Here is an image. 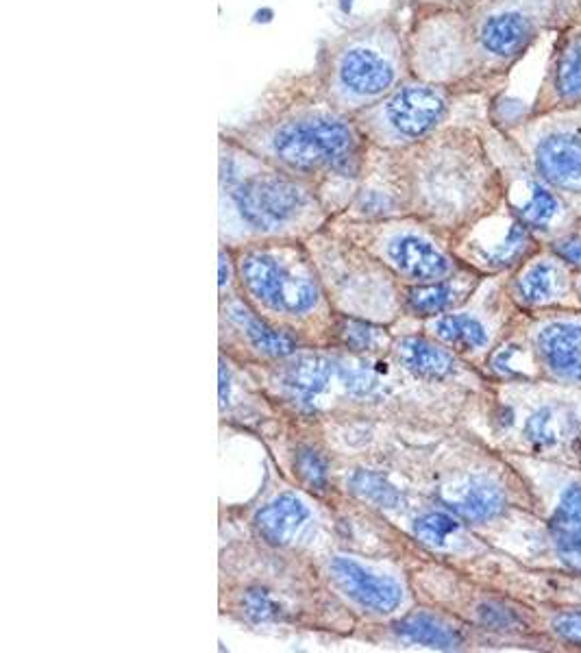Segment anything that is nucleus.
I'll return each mask as SVG.
<instances>
[{
    "label": "nucleus",
    "mask_w": 581,
    "mask_h": 653,
    "mask_svg": "<svg viewBox=\"0 0 581 653\" xmlns=\"http://www.w3.org/2000/svg\"><path fill=\"white\" fill-rule=\"evenodd\" d=\"M399 357L407 371L418 377L440 379L453 371V360L449 353L434 347V344L420 338H403L399 342Z\"/></svg>",
    "instance_id": "2eb2a0df"
},
{
    "label": "nucleus",
    "mask_w": 581,
    "mask_h": 653,
    "mask_svg": "<svg viewBox=\"0 0 581 653\" xmlns=\"http://www.w3.org/2000/svg\"><path fill=\"white\" fill-rule=\"evenodd\" d=\"M353 486L355 490L360 492L362 497L370 499L373 503L381 505V508H397L401 495L397 490H394L386 479L375 475V473H360L355 475L353 479Z\"/></svg>",
    "instance_id": "b1692460"
},
{
    "label": "nucleus",
    "mask_w": 581,
    "mask_h": 653,
    "mask_svg": "<svg viewBox=\"0 0 581 653\" xmlns=\"http://www.w3.org/2000/svg\"><path fill=\"white\" fill-rule=\"evenodd\" d=\"M436 334L451 347L460 351H471L484 347L488 336L484 325L479 320L466 316V314H451L442 316L436 323Z\"/></svg>",
    "instance_id": "aec40b11"
},
{
    "label": "nucleus",
    "mask_w": 581,
    "mask_h": 653,
    "mask_svg": "<svg viewBox=\"0 0 581 653\" xmlns=\"http://www.w3.org/2000/svg\"><path fill=\"white\" fill-rule=\"evenodd\" d=\"M331 371L333 366L325 357L303 355L286 366L281 379L283 386H288L296 394H301V397H314L320 390H325Z\"/></svg>",
    "instance_id": "dca6fc26"
},
{
    "label": "nucleus",
    "mask_w": 581,
    "mask_h": 653,
    "mask_svg": "<svg viewBox=\"0 0 581 653\" xmlns=\"http://www.w3.org/2000/svg\"><path fill=\"white\" fill-rule=\"evenodd\" d=\"M581 105V22L568 24L551 55L531 116L568 112Z\"/></svg>",
    "instance_id": "0eeeda50"
},
{
    "label": "nucleus",
    "mask_w": 581,
    "mask_h": 653,
    "mask_svg": "<svg viewBox=\"0 0 581 653\" xmlns=\"http://www.w3.org/2000/svg\"><path fill=\"white\" fill-rule=\"evenodd\" d=\"M468 94L438 83L410 77L377 105L355 116L370 146L381 151H403L427 140L455 120V107Z\"/></svg>",
    "instance_id": "39448f33"
},
{
    "label": "nucleus",
    "mask_w": 581,
    "mask_h": 653,
    "mask_svg": "<svg viewBox=\"0 0 581 653\" xmlns=\"http://www.w3.org/2000/svg\"><path fill=\"white\" fill-rule=\"evenodd\" d=\"M564 125L545 131L534 146V164L538 175L549 186L562 192H581V127L573 118Z\"/></svg>",
    "instance_id": "6e6552de"
},
{
    "label": "nucleus",
    "mask_w": 581,
    "mask_h": 653,
    "mask_svg": "<svg viewBox=\"0 0 581 653\" xmlns=\"http://www.w3.org/2000/svg\"><path fill=\"white\" fill-rule=\"evenodd\" d=\"M473 3V0H405L410 11H425V9H455Z\"/></svg>",
    "instance_id": "c756f323"
},
{
    "label": "nucleus",
    "mask_w": 581,
    "mask_h": 653,
    "mask_svg": "<svg viewBox=\"0 0 581 653\" xmlns=\"http://www.w3.org/2000/svg\"><path fill=\"white\" fill-rule=\"evenodd\" d=\"M351 3H353V0H340V7H342L344 11H349V9H351Z\"/></svg>",
    "instance_id": "72a5a7b5"
},
{
    "label": "nucleus",
    "mask_w": 581,
    "mask_h": 653,
    "mask_svg": "<svg viewBox=\"0 0 581 653\" xmlns=\"http://www.w3.org/2000/svg\"><path fill=\"white\" fill-rule=\"evenodd\" d=\"M457 523L451 519L449 514H442V512H431L420 516L414 525V534L427 542L431 547H442L447 545V540L457 534Z\"/></svg>",
    "instance_id": "4be33fe9"
},
{
    "label": "nucleus",
    "mask_w": 581,
    "mask_h": 653,
    "mask_svg": "<svg viewBox=\"0 0 581 653\" xmlns=\"http://www.w3.org/2000/svg\"><path fill=\"white\" fill-rule=\"evenodd\" d=\"M525 434L536 440L542 442V445H549V442L555 440V431H553V418L547 410H540L538 414H534L529 418V423L525 427Z\"/></svg>",
    "instance_id": "cd10ccee"
},
{
    "label": "nucleus",
    "mask_w": 581,
    "mask_h": 653,
    "mask_svg": "<svg viewBox=\"0 0 581 653\" xmlns=\"http://www.w3.org/2000/svg\"><path fill=\"white\" fill-rule=\"evenodd\" d=\"M340 338L353 351H368L375 347L377 331L366 323H357V320H342Z\"/></svg>",
    "instance_id": "a878e982"
},
{
    "label": "nucleus",
    "mask_w": 581,
    "mask_h": 653,
    "mask_svg": "<svg viewBox=\"0 0 581 653\" xmlns=\"http://www.w3.org/2000/svg\"><path fill=\"white\" fill-rule=\"evenodd\" d=\"M551 534L562 562L581 573V488L573 486L564 497L551 519Z\"/></svg>",
    "instance_id": "f8f14e48"
},
{
    "label": "nucleus",
    "mask_w": 581,
    "mask_h": 653,
    "mask_svg": "<svg viewBox=\"0 0 581 653\" xmlns=\"http://www.w3.org/2000/svg\"><path fill=\"white\" fill-rule=\"evenodd\" d=\"M558 5H560V0H558ZM577 7H579V14H581V0H579V5H577Z\"/></svg>",
    "instance_id": "f704fd0d"
},
{
    "label": "nucleus",
    "mask_w": 581,
    "mask_h": 653,
    "mask_svg": "<svg viewBox=\"0 0 581 653\" xmlns=\"http://www.w3.org/2000/svg\"><path fill=\"white\" fill-rule=\"evenodd\" d=\"M296 468L309 486L323 488L327 484V466L316 451H301L296 458Z\"/></svg>",
    "instance_id": "bb28decb"
},
{
    "label": "nucleus",
    "mask_w": 581,
    "mask_h": 653,
    "mask_svg": "<svg viewBox=\"0 0 581 653\" xmlns=\"http://www.w3.org/2000/svg\"><path fill=\"white\" fill-rule=\"evenodd\" d=\"M227 399H229V377H227L225 366H220V405L222 408L227 405Z\"/></svg>",
    "instance_id": "2f4dec72"
},
{
    "label": "nucleus",
    "mask_w": 581,
    "mask_h": 653,
    "mask_svg": "<svg viewBox=\"0 0 581 653\" xmlns=\"http://www.w3.org/2000/svg\"><path fill=\"white\" fill-rule=\"evenodd\" d=\"M397 632L412 640V643H420L434 649H453L457 647V636L449 627H444L434 616L427 614H412L407 619L397 623Z\"/></svg>",
    "instance_id": "a211bd4d"
},
{
    "label": "nucleus",
    "mask_w": 581,
    "mask_h": 653,
    "mask_svg": "<svg viewBox=\"0 0 581 653\" xmlns=\"http://www.w3.org/2000/svg\"><path fill=\"white\" fill-rule=\"evenodd\" d=\"M331 571L336 575L338 584L344 588V593L364 608L375 612H392L401 603V588L397 582L368 573L364 566L349 558L333 560Z\"/></svg>",
    "instance_id": "9d476101"
},
{
    "label": "nucleus",
    "mask_w": 581,
    "mask_h": 653,
    "mask_svg": "<svg viewBox=\"0 0 581 653\" xmlns=\"http://www.w3.org/2000/svg\"><path fill=\"white\" fill-rule=\"evenodd\" d=\"M553 630L564 640L581 645V612H566L553 621Z\"/></svg>",
    "instance_id": "c85d7f7f"
},
{
    "label": "nucleus",
    "mask_w": 581,
    "mask_h": 653,
    "mask_svg": "<svg viewBox=\"0 0 581 653\" xmlns=\"http://www.w3.org/2000/svg\"><path fill=\"white\" fill-rule=\"evenodd\" d=\"M407 299L418 314H440L453 303V290L447 283H434V286L414 288Z\"/></svg>",
    "instance_id": "5701e85b"
},
{
    "label": "nucleus",
    "mask_w": 581,
    "mask_h": 653,
    "mask_svg": "<svg viewBox=\"0 0 581 653\" xmlns=\"http://www.w3.org/2000/svg\"><path fill=\"white\" fill-rule=\"evenodd\" d=\"M227 260H225V253H220V286H225L227 281V268H225Z\"/></svg>",
    "instance_id": "473e14b6"
},
{
    "label": "nucleus",
    "mask_w": 581,
    "mask_h": 653,
    "mask_svg": "<svg viewBox=\"0 0 581 653\" xmlns=\"http://www.w3.org/2000/svg\"><path fill=\"white\" fill-rule=\"evenodd\" d=\"M558 212L560 203L553 196V192H549L545 186H540V183H531L529 199L525 205L516 209V216L525 227L545 229L551 225V220L558 216Z\"/></svg>",
    "instance_id": "412c9836"
},
{
    "label": "nucleus",
    "mask_w": 581,
    "mask_h": 653,
    "mask_svg": "<svg viewBox=\"0 0 581 653\" xmlns=\"http://www.w3.org/2000/svg\"><path fill=\"white\" fill-rule=\"evenodd\" d=\"M312 70L327 101L357 116L414 77L407 27L397 11L353 22L320 42Z\"/></svg>",
    "instance_id": "7ed1b4c3"
},
{
    "label": "nucleus",
    "mask_w": 581,
    "mask_h": 653,
    "mask_svg": "<svg viewBox=\"0 0 581 653\" xmlns=\"http://www.w3.org/2000/svg\"><path fill=\"white\" fill-rule=\"evenodd\" d=\"M231 318L236 320V323L246 331V336L253 342V347L264 351L266 355H275V357H283V355H290L294 353L296 344L290 336L286 334H279V331L270 329L268 325H264L262 320H257L255 316H251L242 307H233L231 310Z\"/></svg>",
    "instance_id": "f3484780"
},
{
    "label": "nucleus",
    "mask_w": 581,
    "mask_h": 653,
    "mask_svg": "<svg viewBox=\"0 0 581 653\" xmlns=\"http://www.w3.org/2000/svg\"><path fill=\"white\" fill-rule=\"evenodd\" d=\"M383 249H386L390 264L410 279H442L451 268L447 257L436 249V244L412 229H397L388 233Z\"/></svg>",
    "instance_id": "1a4fd4ad"
},
{
    "label": "nucleus",
    "mask_w": 581,
    "mask_h": 653,
    "mask_svg": "<svg viewBox=\"0 0 581 653\" xmlns=\"http://www.w3.org/2000/svg\"><path fill=\"white\" fill-rule=\"evenodd\" d=\"M558 16V0H473L455 9L412 11V75L460 94H488Z\"/></svg>",
    "instance_id": "f257e3e1"
},
{
    "label": "nucleus",
    "mask_w": 581,
    "mask_h": 653,
    "mask_svg": "<svg viewBox=\"0 0 581 653\" xmlns=\"http://www.w3.org/2000/svg\"><path fill=\"white\" fill-rule=\"evenodd\" d=\"M222 205L255 236H290L318 225L325 203L303 179L257 157L220 133Z\"/></svg>",
    "instance_id": "20e7f679"
},
{
    "label": "nucleus",
    "mask_w": 581,
    "mask_h": 653,
    "mask_svg": "<svg viewBox=\"0 0 581 653\" xmlns=\"http://www.w3.org/2000/svg\"><path fill=\"white\" fill-rule=\"evenodd\" d=\"M444 501L466 521H488L503 510L501 490L486 479H471V482L453 488Z\"/></svg>",
    "instance_id": "4468645a"
},
{
    "label": "nucleus",
    "mask_w": 581,
    "mask_h": 653,
    "mask_svg": "<svg viewBox=\"0 0 581 653\" xmlns=\"http://www.w3.org/2000/svg\"><path fill=\"white\" fill-rule=\"evenodd\" d=\"M538 349L555 375L581 381V325L547 327L538 338Z\"/></svg>",
    "instance_id": "9b49d317"
},
{
    "label": "nucleus",
    "mask_w": 581,
    "mask_h": 653,
    "mask_svg": "<svg viewBox=\"0 0 581 653\" xmlns=\"http://www.w3.org/2000/svg\"><path fill=\"white\" fill-rule=\"evenodd\" d=\"M242 608L244 614L249 616L251 621H273L279 619L281 608L277 606V601L270 597L264 590H249L242 597Z\"/></svg>",
    "instance_id": "393cba45"
},
{
    "label": "nucleus",
    "mask_w": 581,
    "mask_h": 653,
    "mask_svg": "<svg viewBox=\"0 0 581 653\" xmlns=\"http://www.w3.org/2000/svg\"><path fill=\"white\" fill-rule=\"evenodd\" d=\"M555 251L562 255L566 262L581 266V238H566L555 244Z\"/></svg>",
    "instance_id": "7c9ffc66"
},
{
    "label": "nucleus",
    "mask_w": 581,
    "mask_h": 653,
    "mask_svg": "<svg viewBox=\"0 0 581 653\" xmlns=\"http://www.w3.org/2000/svg\"><path fill=\"white\" fill-rule=\"evenodd\" d=\"M240 279L255 299L279 312H305L316 303L312 283L292 273L273 251H246L240 260Z\"/></svg>",
    "instance_id": "423d86ee"
},
{
    "label": "nucleus",
    "mask_w": 581,
    "mask_h": 653,
    "mask_svg": "<svg viewBox=\"0 0 581 653\" xmlns=\"http://www.w3.org/2000/svg\"><path fill=\"white\" fill-rule=\"evenodd\" d=\"M220 133L303 179L320 199L325 188L360 186L370 155V142L355 116L327 101L314 70L277 77L249 118Z\"/></svg>",
    "instance_id": "f03ea898"
},
{
    "label": "nucleus",
    "mask_w": 581,
    "mask_h": 653,
    "mask_svg": "<svg viewBox=\"0 0 581 653\" xmlns=\"http://www.w3.org/2000/svg\"><path fill=\"white\" fill-rule=\"evenodd\" d=\"M307 516L309 512L299 499L283 495L257 512L255 527L259 536L268 540L270 545H286L296 534V529L305 523Z\"/></svg>",
    "instance_id": "ddd939ff"
},
{
    "label": "nucleus",
    "mask_w": 581,
    "mask_h": 653,
    "mask_svg": "<svg viewBox=\"0 0 581 653\" xmlns=\"http://www.w3.org/2000/svg\"><path fill=\"white\" fill-rule=\"evenodd\" d=\"M564 288V273L553 262H538L518 281V294L527 303L553 299Z\"/></svg>",
    "instance_id": "6ab92c4d"
}]
</instances>
